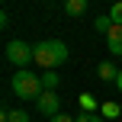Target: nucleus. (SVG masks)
I'll list each match as a JSON object with an SVG mask.
<instances>
[{"mask_svg":"<svg viewBox=\"0 0 122 122\" xmlns=\"http://www.w3.org/2000/svg\"><path fill=\"white\" fill-rule=\"evenodd\" d=\"M109 19H112V26H122V3L109 6Z\"/></svg>","mask_w":122,"mask_h":122,"instance_id":"obj_11","label":"nucleus"},{"mask_svg":"<svg viewBox=\"0 0 122 122\" xmlns=\"http://www.w3.org/2000/svg\"><path fill=\"white\" fill-rule=\"evenodd\" d=\"M119 122H122V119H119Z\"/></svg>","mask_w":122,"mask_h":122,"instance_id":"obj_17","label":"nucleus"},{"mask_svg":"<svg viewBox=\"0 0 122 122\" xmlns=\"http://www.w3.org/2000/svg\"><path fill=\"white\" fill-rule=\"evenodd\" d=\"M36 106H39V112H45L48 119H55L58 112H61V100H58L55 90H42V97L36 100Z\"/></svg>","mask_w":122,"mask_h":122,"instance_id":"obj_4","label":"nucleus"},{"mask_svg":"<svg viewBox=\"0 0 122 122\" xmlns=\"http://www.w3.org/2000/svg\"><path fill=\"white\" fill-rule=\"evenodd\" d=\"M32 51H36V64L42 71H58L67 61V45L61 39H42V42L32 45Z\"/></svg>","mask_w":122,"mask_h":122,"instance_id":"obj_1","label":"nucleus"},{"mask_svg":"<svg viewBox=\"0 0 122 122\" xmlns=\"http://www.w3.org/2000/svg\"><path fill=\"white\" fill-rule=\"evenodd\" d=\"M64 13L74 16V19L84 16V13H87V0H64Z\"/></svg>","mask_w":122,"mask_h":122,"instance_id":"obj_7","label":"nucleus"},{"mask_svg":"<svg viewBox=\"0 0 122 122\" xmlns=\"http://www.w3.org/2000/svg\"><path fill=\"white\" fill-rule=\"evenodd\" d=\"M106 48H109V55L122 58V26H112L109 36H106Z\"/></svg>","mask_w":122,"mask_h":122,"instance_id":"obj_5","label":"nucleus"},{"mask_svg":"<svg viewBox=\"0 0 122 122\" xmlns=\"http://www.w3.org/2000/svg\"><path fill=\"white\" fill-rule=\"evenodd\" d=\"M116 90L122 93V67H119V77H116Z\"/></svg>","mask_w":122,"mask_h":122,"instance_id":"obj_16","label":"nucleus"},{"mask_svg":"<svg viewBox=\"0 0 122 122\" xmlns=\"http://www.w3.org/2000/svg\"><path fill=\"white\" fill-rule=\"evenodd\" d=\"M48 122H77V116H71V112H58V116L48 119Z\"/></svg>","mask_w":122,"mask_h":122,"instance_id":"obj_15","label":"nucleus"},{"mask_svg":"<svg viewBox=\"0 0 122 122\" xmlns=\"http://www.w3.org/2000/svg\"><path fill=\"white\" fill-rule=\"evenodd\" d=\"M80 106H84V112H97V103H93L90 93H84V97H80Z\"/></svg>","mask_w":122,"mask_h":122,"instance_id":"obj_13","label":"nucleus"},{"mask_svg":"<svg viewBox=\"0 0 122 122\" xmlns=\"http://www.w3.org/2000/svg\"><path fill=\"white\" fill-rule=\"evenodd\" d=\"M77 122H106V119H103V116H97V112H80Z\"/></svg>","mask_w":122,"mask_h":122,"instance_id":"obj_14","label":"nucleus"},{"mask_svg":"<svg viewBox=\"0 0 122 122\" xmlns=\"http://www.w3.org/2000/svg\"><path fill=\"white\" fill-rule=\"evenodd\" d=\"M10 90L19 100H39L42 97V74H32L29 67L26 71H16L13 80H10Z\"/></svg>","mask_w":122,"mask_h":122,"instance_id":"obj_2","label":"nucleus"},{"mask_svg":"<svg viewBox=\"0 0 122 122\" xmlns=\"http://www.w3.org/2000/svg\"><path fill=\"white\" fill-rule=\"evenodd\" d=\"M6 61L16 64V71H26L29 64H36V51H32V45L23 42V39H10V42H6Z\"/></svg>","mask_w":122,"mask_h":122,"instance_id":"obj_3","label":"nucleus"},{"mask_svg":"<svg viewBox=\"0 0 122 122\" xmlns=\"http://www.w3.org/2000/svg\"><path fill=\"white\" fill-rule=\"evenodd\" d=\"M58 87V74L55 71H42V90H55Z\"/></svg>","mask_w":122,"mask_h":122,"instance_id":"obj_10","label":"nucleus"},{"mask_svg":"<svg viewBox=\"0 0 122 122\" xmlns=\"http://www.w3.org/2000/svg\"><path fill=\"white\" fill-rule=\"evenodd\" d=\"M100 116H103V119H116L119 116V106L116 103H103V112H100Z\"/></svg>","mask_w":122,"mask_h":122,"instance_id":"obj_12","label":"nucleus"},{"mask_svg":"<svg viewBox=\"0 0 122 122\" xmlns=\"http://www.w3.org/2000/svg\"><path fill=\"white\" fill-rule=\"evenodd\" d=\"M97 74H100V80H106V84H116V77H119V67L112 64V61H100Z\"/></svg>","mask_w":122,"mask_h":122,"instance_id":"obj_6","label":"nucleus"},{"mask_svg":"<svg viewBox=\"0 0 122 122\" xmlns=\"http://www.w3.org/2000/svg\"><path fill=\"white\" fill-rule=\"evenodd\" d=\"M93 29H97V32H103V36H109V29H112V19H109V13H106V16H97Z\"/></svg>","mask_w":122,"mask_h":122,"instance_id":"obj_9","label":"nucleus"},{"mask_svg":"<svg viewBox=\"0 0 122 122\" xmlns=\"http://www.w3.org/2000/svg\"><path fill=\"white\" fill-rule=\"evenodd\" d=\"M0 122H32V119H29V112H23V109H3Z\"/></svg>","mask_w":122,"mask_h":122,"instance_id":"obj_8","label":"nucleus"}]
</instances>
